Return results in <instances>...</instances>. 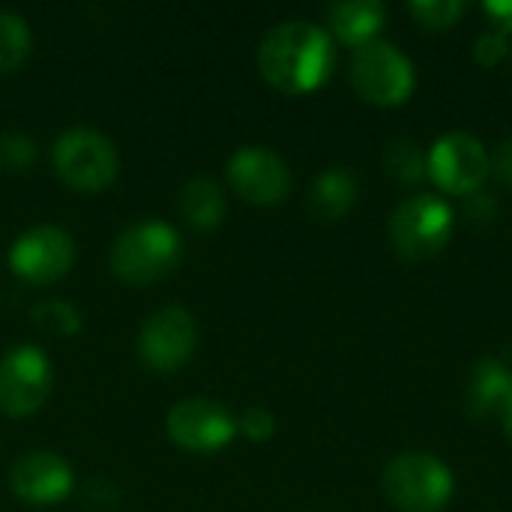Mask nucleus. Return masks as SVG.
<instances>
[{"label":"nucleus","instance_id":"f8f14e48","mask_svg":"<svg viewBox=\"0 0 512 512\" xmlns=\"http://www.w3.org/2000/svg\"><path fill=\"white\" fill-rule=\"evenodd\" d=\"M225 174H228L231 189L243 201L258 204V207L279 204L291 189V171L285 159L276 150L261 147V144L237 147L225 165Z\"/></svg>","mask_w":512,"mask_h":512},{"label":"nucleus","instance_id":"39448f33","mask_svg":"<svg viewBox=\"0 0 512 512\" xmlns=\"http://www.w3.org/2000/svg\"><path fill=\"white\" fill-rule=\"evenodd\" d=\"M414 66L390 42L372 39L351 54V87L357 96L378 108L405 105L414 93Z\"/></svg>","mask_w":512,"mask_h":512},{"label":"nucleus","instance_id":"6e6552de","mask_svg":"<svg viewBox=\"0 0 512 512\" xmlns=\"http://www.w3.org/2000/svg\"><path fill=\"white\" fill-rule=\"evenodd\" d=\"M429 174L438 189L450 195H477L492 174L486 144L471 132H447L429 150Z\"/></svg>","mask_w":512,"mask_h":512},{"label":"nucleus","instance_id":"ddd939ff","mask_svg":"<svg viewBox=\"0 0 512 512\" xmlns=\"http://www.w3.org/2000/svg\"><path fill=\"white\" fill-rule=\"evenodd\" d=\"M75 474L69 462L48 450L24 453L9 468V489L30 507H54L72 495Z\"/></svg>","mask_w":512,"mask_h":512},{"label":"nucleus","instance_id":"20e7f679","mask_svg":"<svg viewBox=\"0 0 512 512\" xmlns=\"http://www.w3.org/2000/svg\"><path fill=\"white\" fill-rule=\"evenodd\" d=\"M51 165L66 186L78 192H99L114 183L120 171V156L114 141L99 129L72 126L57 135L51 147Z\"/></svg>","mask_w":512,"mask_h":512},{"label":"nucleus","instance_id":"bb28decb","mask_svg":"<svg viewBox=\"0 0 512 512\" xmlns=\"http://www.w3.org/2000/svg\"><path fill=\"white\" fill-rule=\"evenodd\" d=\"M501 423H504V432H507V438L512 441V399L507 402V408L501 411Z\"/></svg>","mask_w":512,"mask_h":512},{"label":"nucleus","instance_id":"aec40b11","mask_svg":"<svg viewBox=\"0 0 512 512\" xmlns=\"http://www.w3.org/2000/svg\"><path fill=\"white\" fill-rule=\"evenodd\" d=\"M384 168L399 183H420L429 174V159L411 138H396L384 150Z\"/></svg>","mask_w":512,"mask_h":512},{"label":"nucleus","instance_id":"6ab92c4d","mask_svg":"<svg viewBox=\"0 0 512 512\" xmlns=\"http://www.w3.org/2000/svg\"><path fill=\"white\" fill-rule=\"evenodd\" d=\"M30 321L39 333H51V336H78L84 327L81 309L69 300H42L30 309Z\"/></svg>","mask_w":512,"mask_h":512},{"label":"nucleus","instance_id":"9d476101","mask_svg":"<svg viewBox=\"0 0 512 512\" xmlns=\"http://www.w3.org/2000/svg\"><path fill=\"white\" fill-rule=\"evenodd\" d=\"M198 345V324L186 306L156 309L138 333V357L153 372H177Z\"/></svg>","mask_w":512,"mask_h":512},{"label":"nucleus","instance_id":"5701e85b","mask_svg":"<svg viewBox=\"0 0 512 512\" xmlns=\"http://www.w3.org/2000/svg\"><path fill=\"white\" fill-rule=\"evenodd\" d=\"M237 432H240L243 438L255 441V444H264V441H270V438L276 435V417H273V411H267V408H261V405H252V408H246V411L240 414Z\"/></svg>","mask_w":512,"mask_h":512},{"label":"nucleus","instance_id":"1a4fd4ad","mask_svg":"<svg viewBox=\"0 0 512 512\" xmlns=\"http://www.w3.org/2000/svg\"><path fill=\"white\" fill-rule=\"evenodd\" d=\"M75 264V240L57 225H33L9 246V270L27 285H51Z\"/></svg>","mask_w":512,"mask_h":512},{"label":"nucleus","instance_id":"393cba45","mask_svg":"<svg viewBox=\"0 0 512 512\" xmlns=\"http://www.w3.org/2000/svg\"><path fill=\"white\" fill-rule=\"evenodd\" d=\"M495 174L501 177L507 189H512V138H507L495 153Z\"/></svg>","mask_w":512,"mask_h":512},{"label":"nucleus","instance_id":"4be33fe9","mask_svg":"<svg viewBox=\"0 0 512 512\" xmlns=\"http://www.w3.org/2000/svg\"><path fill=\"white\" fill-rule=\"evenodd\" d=\"M36 162V141L27 132L0 135V165L6 171H27Z\"/></svg>","mask_w":512,"mask_h":512},{"label":"nucleus","instance_id":"dca6fc26","mask_svg":"<svg viewBox=\"0 0 512 512\" xmlns=\"http://www.w3.org/2000/svg\"><path fill=\"white\" fill-rule=\"evenodd\" d=\"M177 207H180V216L198 231H213L216 225H222L225 210H228L222 186L207 174H198L183 183Z\"/></svg>","mask_w":512,"mask_h":512},{"label":"nucleus","instance_id":"9b49d317","mask_svg":"<svg viewBox=\"0 0 512 512\" xmlns=\"http://www.w3.org/2000/svg\"><path fill=\"white\" fill-rule=\"evenodd\" d=\"M165 432L168 438L189 453H216L228 447L237 435V420L234 414L213 399L195 396L177 402L168 417H165Z\"/></svg>","mask_w":512,"mask_h":512},{"label":"nucleus","instance_id":"7ed1b4c3","mask_svg":"<svg viewBox=\"0 0 512 512\" xmlns=\"http://www.w3.org/2000/svg\"><path fill=\"white\" fill-rule=\"evenodd\" d=\"M384 495L402 512H441L453 498L450 468L426 450H408L384 468Z\"/></svg>","mask_w":512,"mask_h":512},{"label":"nucleus","instance_id":"0eeeda50","mask_svg":"<svg viewBox=\"0 0 512 512\" xmlns=\"http://www.w3.org/2000/svg\"><path fill=\"white\" fill-rule=\"evenodd\" d=\"M54 369L39 345H15L0 357V414L21 420L51 396Z\"/></svg>","mask_w":512,"mask_h":512},{"label":"nucleus","instance_id":"a878e982","mask_svg":"<svg viewBox=\"0 0 512 512\" xmlns=\"http://www.w3.org/2000/svg\"><path fill=\"white\" fill-rule=\"evenodd\" d=\"M483 9L492 15V21L501 27V33H512V0H504V3H486Z\"/></svg>","mask_w":512,"mask_h":512},{"label":"nucleus","instance_id":"412c9836","mask_svg":"<svg viewBox=\"0 0 512 512\" xmlns=\"http://www.w3.org/2000/svg\"><path fill=\"white\" fill-rule=\"evenodd\" d=\"M465 12H468V6H465L462 0H414V3H411V15H414L426 30H447V27H453Z\"/></svg>","mask_w":512,"mask_h":512},{"label":"nucleus","instance_id":"2eb2a0df","mask_svg":"<svg viewBox=\"0 0 512 512\" xmlns=\"http://www.w3.org/2000/svg\"><path fill=\"white\" fill-rule=\"evenodd\" d=\"M468 411L474 417L501 414L512 399V375L498 360H480L468 375Z\"/></svg>","mask_w":512,"mask_h":512},{"label":"nucleus","instance_id":"b1692460","mask_svg":"<svg viewBox=\"0 0 512 512\" xmlns=\"http://www.w3.org/2000/svg\"><path fill=\"white\" fill-rule=\"evenodd\" d=\"M507 54H510V42H507V33H501V30H486L474 42V57L483 66H498Z\"/></svg>","mask_w":512,"mask_h":512},{"label":"nucleus","instance_id":"f03ea898","mask_svg":"<svg viewBox=\"0 0 512 512\" xmlns=\"http://www.w3.org/2000/svg\"><path fill=\"white\" fill-rule=\"evenodd\" d=\"M183 258V237L165 219H138L111 243V273L126 285H153L174 273Z\"/></svg>","mask_w":512,"mask_h":512},{"label":"nucleus","instance_id":"4468645a","mask_svg":"<svg viewBox=\"0 0 512 512\" xmlns=\"http://www.w3.org/2000/svg\"><path fill=\"white\" fill-rule=\"evenodd\" d=\"M384 15L387 12L378 0H342L327 9L333 36L351 48L372 42L378 36V30L384 27Z\"/></svg>","mask_w":512,"mask_h":512},{"label":"nucleus","instance_id":"423d86ee","mask_svg":"<svg viewBox=\"0 0 512 512\" xmlns=\"http://www.w3.org/2000/svg\"><path fill=\"white\" fill-rule=\"evenodd\" d=\"M387 234L402 258L408 261L435 258L450 243L453 210L438 195H414L390 213Z\"/></svg>","mask_w":512,"mask_h":512},{"label":"nucleus","instance_id":"f257e3e1","mask_svg":"<svg viewBox=\"0 0 512 512\" xmlns=\"http://www.w3.org/2000/svg\"><path fill=\"white\" fill-rule=\"evenodd\" d=\"M336 63L333 39L324 27L294 18L270 27L258 45V69L285 96H306L327 84Z\"/></svg>","mask_w":512,"mask_h":512},{"label":"nucleus","instance_id":"f3484780","mask_svg":"<svg viewBox=\"0 0 512 512\" xmlns=\"http://www.w3.org/2000/svg\"><path fill=\"white\" fill-rule=\"evenodd\" d=\"M357 201V180L345 168H327L315 177L309 189V210L315 219L336 222L342 219Z\"/></svg>","mask_w":512,"mask_h":512},{"label":"nucleus","instance_id":"a211bd4d","mask_svg":"<svg viewBox=\"0 0 512 512\" xmlns=\"http://www.w3.org/2000/svg\"><path fill=\"white\" fill-rule=\"evenodd\" d=\"M33 48V33L27 18L12 9H0V75L18 72Z\"/></svg>","mask_w":512,"mask_h":512}]
</instances>
